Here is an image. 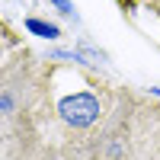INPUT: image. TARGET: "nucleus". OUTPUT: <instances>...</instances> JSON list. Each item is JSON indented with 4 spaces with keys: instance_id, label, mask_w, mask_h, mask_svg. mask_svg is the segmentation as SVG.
Returning a JSON list of instances; mask_svg holds the SVG:
<instances>
[{
    "instance_id": "f257e3e1",
    "label": "nucleus",
    "mask_w": 160,
    "mask_h": 160,
    "mask_svg": "<svg viewBox=\"0 0 160 160\" xmlns=\"http://www.w3.org/2000/svg\"><path fill=\"white\" fill-rule=\"evenodd\" d=\"M61 118H64L68 125H74V128L93 125V122L99 118V102H96V96H90V93H77V96L64 99V102H61Z\"/></svg>"
},
{
    "instance_id": "f03ea898",
    "label": "nucleus",
    "mask_w": 160,
    "mask_h": 160,
    "mask_svg": "<svg viewBox=\"0 0 160 160\" xmlns=\"http://www.w3.org/2000/svg\"><path fill=\"white\" fill-rule=\"evenodd\" d=\"M26 29L35 32V35H42V38H55L58 35V26H48L42 19H26Z\"/></svg>"
},
{
    "instance_id": "7ed1b4c3",
    "label": "nucleus",
    "mask_w": 160,
    "mask_h": 160,
    "mask_svg": "<svg viewBox=\"0 0 160 160\" xmlns=\"http://www.w3.org/2000/svg\"><path fill=\"white\" fill-rule=\"evenodd\" d=\"M55 7H58L61 13H71V3H68V0H55Z\"/></svg>"
}]
</instances>
